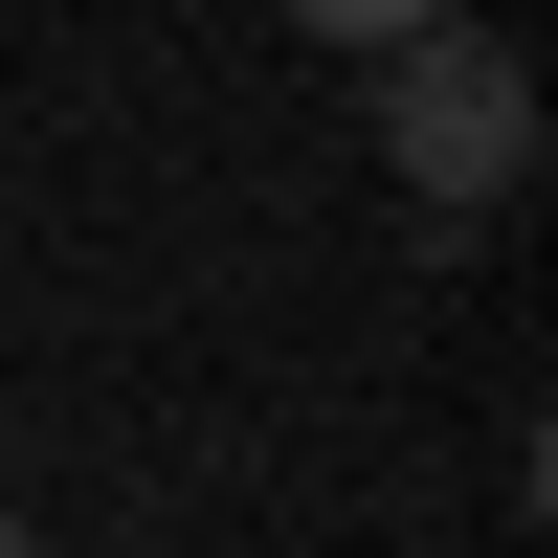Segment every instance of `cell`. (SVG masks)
<instances>
[{
    "label": "cell",
    "instance_id": "3",
    "mask_svg": "<svg viewBox=\"0 0 558 558\" xmlns=\"http://www.w3.org/2000/svg\"><path fill=\"white\" fill-rule=\"evenodd\" d=\"M0 558H45V536H23V514H0Z\"/></svg>",
    "mask_w": 558,
    "mask_h": 558
},
{
    "label": "cell",
    "instance_id": "2",
    "mask_svg": "<svg viewBox=\"0 0 558 558\" xmlns=\"http://www.w3.org/2000/svg\"><path fill=\"white\" fill-rule=\"evenodd\" d=\"M313 45H357V68H380V45H425V23H470V0H291Z\"/></svg>",
    "mask_w": 558,
    "mask_h": 558
},
{
    "label": "cell",
    "instance_id": "1",
    "mask_svg": "<svg viewBox=\"0 0 558 558\" xmlns=\"http://www.w3.org/2000/svg\"><path fill=\"white\" fill-rule=\"evenodd\" d=\"M380 179L402 202H514V157H536V68L492 45V0L470 23H425V45H380Z\"/></svg>",
    "mask_w": 558,
    "mask_h": 558
}]
</instances>
